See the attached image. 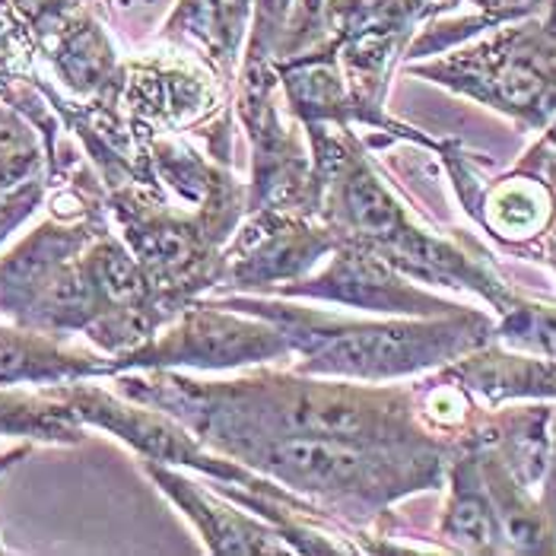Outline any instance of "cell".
<instances>
[{"mask_svg": "<svg viewBox=\"0 0 556 556\" xmlns=\"http://www.w3.org/2000/svg\"><path fill=\"white\" fill-rule=\"evenodd\" d=\"M448 379L471 394L473 404L500 407L506 401L556 397V366L534 353H513L493 341L473 346L471 353L442 366Z\"/></svg>", "mask_w": 556, "mask_h": 556, "instance_id": "5b68a950", "label": "cell"}, {"mask_svg": "<svg viewBox=\"0 0 556 556\" xmlns=\"http://www.w3.org/2000/svg\"><path fill=\"white\" fill-rule=\"evenodd\" d=\"M252 0H178L166 36L198 48L216 67L229 71L249 29Z\"/></svg>", "mask_w": 556, "mask_h": 556, "instance_id": "52a82bcc", "label": "cell"}, {"mask_svg": "<svg viewBox=\"0 0 556 556\" xmlns=\"http://www.w3.org/2000/svg\"><path fill=\"white\" fill-rule=\"evenodd\" d=\"M300 293L308 296H325V300L369 308V312H404V315H448L458 312L462 305H452L445 300H435L424 290L410 287L407 280L397 277V270L369 252L366 245L343 249L334 257L331 270L321 274L315 283L300 287Z\"/></svg>", "mask_w": 556, "mask_h": 556, "instance_id": "277c9868", "label": "cell"}, {"mask_svg": "<svg viewBox=\"0 0 556 556\" xmlns=\"http://www.w3.org/2000/svg\"><path fill=\"white\" fill-rule=\"evenodd\" d=\"M150 473L201 525V534L214 544V551H223V554H277V551H283V547H277L274 531L257 528L252 521H242V518H236V515L226 513V509H216L214 503H207L204 496H198L185 480L160 471L156 465H150Z\"/></svg>", "mask_w": 556, "mask_h": 556, "instance_id": "9c48e42d", "label": "cell"}, {"mask_svg": "<svg viewBox=\"0 0 556 556\" xmlns=\"http://www.w3.org/2000/svg\"><path fill=\"white\" fill-rule=\"evenodd\" d=\"M544 493H541V509L556 531V410L551 414V445H547V468H544Z\"/></svg>", "mask_w": 556, "mask_h": 556, "instance_id": "7c38bea8", "label": "cell"}, {"mask_svg": "<svg viewBox=\"0 0 556 556\" xmlns=\"http://www.w3.org/2000/svg\"><path fill=\"white\" fill-rule=\"evenodd\" d=\"M448 483H452V490H448V506H445V518H442V538L452 547L468 551V554L509 551L496 506L483 483L473 445H465L458 452V458L452 462Z\"/></svg>", "mask_w": 556, "mask_h": 556, "instance_id": "8992f818", "label": "cell"}, {"mask_svg": "<svg viewBox=\"0 0 556 556\" xmlns=\"http://www.w3.org/2000/svg\"><path fill=\"white\" fill-rule=\"evenodd\" d=\"M547 7H551V13H547V23L556 29V0H547Z\"/></svg>", "mask_w": 556, "mask_h": 556, "instance_id": "5bb4252c", "label": "cell"}, {"mask_svg": "<svg viewBox=\"0 0 556 556\" xmlns=\"http://www.w3.org/2000/svg\"><path fill=\"white\" fill-rule=\"evenodd\" d=\"M554 211V181L538 172L518 169L483 198L480 223L493 229V236H503L506 242H525L547 232Z\"/></svg>", "mask_w": 556, "mask_h": 556, "instance_id": "ba28073f", "label": "cell"}, {"mask_svg": "<svg viewBox=\"0 0 556 556\" xmlns=\"http://www.w3.org/2000/svg\"><path fill=\"white\" fill-rule=\"evenodd\" d=\"M280 353H287V341L277 328L249 325L219 312H198L188 315L185 325L175 328L169 338L115 356V369L163 366V363H191V366L216 369V366L255 363Z\"/></svg>", "mask_w": 556, "mask_h": 556, "instance_id": "3957f363", "label": "cell"}, {"mask_svg": "<svg viewBox=\"0 0 556 556\" xmlns=\"http://www.w3.org/2000/svg\"><path fill=\"white\" fill-rule=\"evenodd\" d=\"M229 305L274 321L287 346L305 356L308 372L376 382L442 369L471 353L473 346L496 341V325L471 308L420 315L417 321H341L267 302L232 300Z\"/></svg>", "mask_w": 556, "mask_h": 556, "instance_id": "6da1fadb", "label": "cell"}, {"mask_svg": "<svg viewBox=\"0 0 556 556\" xmlns=\"http://www.w3.org/2000/svg\"><path fill=\"white\" fill-rule=\"evenodd\" d=\"M23 455H26V448H16V452L3 455V458H0V471H7V468H10V465H13L16 458H23Z\"/></svg>", "mask_w": 556, "mask_h": 556, "instance_id": "4fadbf2b", "label": "cell"}, {"mask_svg": "<svg viewBox=\"0 0 556 556\" xmlns=\"http://www.w3.org/2000/svg\"><path fill=\"white\" fill-rule=\"evenodd\" d=\"M496 338L525 353L544 356L556 366V305H541L518 296L503 321L496 325Z\"/></svg>", "mask_w": 556, "mask_h": 556, "instance_id": "30bf717a", "label": "cell"}, {"mask_svg": "<svg viewBox=\"0 0 556 556\" xmlns=\"http://www.w3.org/2000/svg\"><path fill=\"white\" fill-rule=\"evenodd\" d=\"M410 74L471 96L521 130H544L556 118V29L547 20L525 16L458 54L410 64Z\"/></svg>", "mask_w": 556, "mask_h": 556, "instance_id": "7a4b0ae2", "label": "cell"}, {"mask_svg": "<svg viewBox=\"0 0 556 556\" xmlns=\"http://www.w3.org/2000/svg\"><path fill=\"white\" fill-rule=\"evenodd\" d=\"M42 166L39 140L33 134V125L0 102V188H16L23 181H33Z\"/></svg>", "mask_w": 556, "mask_h": 556, "instance_id": "8fae6325", "label": "cell"}]
</instances>
